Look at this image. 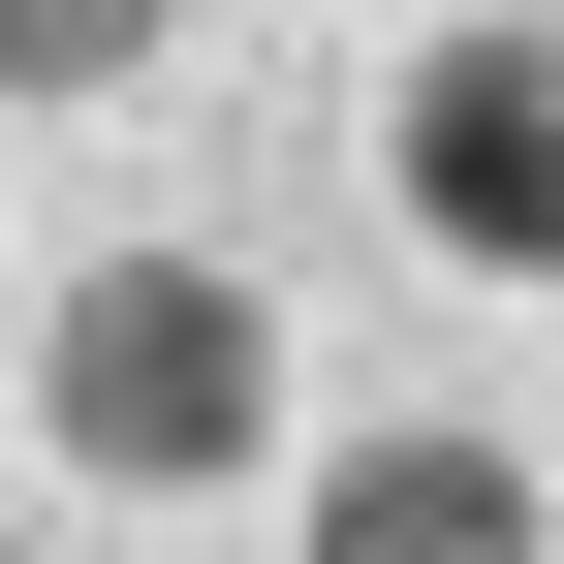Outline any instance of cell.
I'll list each match as a JSON object with an SVG mask.
<instances>
[{"mask_svg":"<svg viewBox=\"0 0 564 564\" xmlns=\"http://www.w3.org/2000/svg\"><path fill=\"white\" fill-rule=\"evenodd\" d=\"M377 220L470 251V282H564V0H533V32H440L377 95Z\"/></svg>","mask_w":564,"mask_h":564,"instance_id":"obj_2","label":"cell"},{"mask_svg":"<svg viewBox=\"0 0 564 564\" xmlns=\"http://www.w3.org/2000/svg\"><path fill=\"white\" fill-rule=\"evenodd\" d=\"M282 502H314L345 564H502V533H564V470H533V440H470V408H377V440H314Z\"/></svg>","mask_w":564,"mask_h":564,"instance_id":"obj_3","label":"cell"},{"mask_svg":"<svg viewBox=\"0 0 564 564\" xmlns=\"http://www.w3.org/2000/svg\"><path fill=\"white\" fill-rule=\"evenodd\" d=\"M32 440L95 470V502H158V533L282 502V314H251V251H95L32 314Z\"/></svg>","mask_w":564,"mask_h":564,"instance_id":"obj_1","label":"cell"},{"mask_svg":"<svg viewBox=\"0 0 564 564\" xmlns=\"http://www.w3.org/2000/svg\"><path fill=\"white\" fill-rule=\"evenodd\" d=\"M0 95H158V0H0Z\"/></svg>","mask_w":564,"mask_h":564,"instance_id":"obj_4","label":"cell"}]
</instances>
